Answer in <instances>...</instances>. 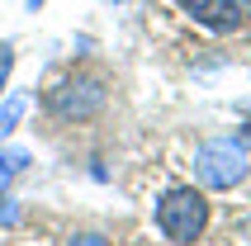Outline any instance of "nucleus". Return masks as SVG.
Returning <instances> with one entry per match:
<instances>
[{
  "instance_id": "20e7f679",
  "label": "nucleus",
  "mask_w": 251,
  "mask_h": 246,
  "mask_svg": "<svg viewBox=\"0 0 251 246\" xmlns=\"http://www.w3.org/2000/svg\"><path fill=\"white\" fill-rule=\"evenodd\" d=\"M176 5H180V14H190L209 33H237L242 19H247L237 0H176Z\"/></svg>"
},
{
  "instance_id": "9d476101",
  "label": "nucleus",
  "mask_w": 251,
  "mask_h": 246,
  "mask_svg": "<svg viewBox=\"0 0 251 246\" xmlns=\"http://www.w3.org/2000/svg\"><path fill=\"white\" fill-rule=\"evenodd\" d=\"M242 147H251V123H247V128H242Z\"/></svg>"
},
{
  "instance_id": "6e6552de",
  "label": "nucleus",
  "mask_w": 251,
  "mask_h": 246,
  "mask_svg": "<svg viewBox=\"0 0 251 246\" xmlns=\"http://www.w3.org/2000/svg\"><path fill=\"white\" fill-rule=\"evenodd\" d=\"M10 76H14V43L0 38V99H5V90H10Z\"/></svg>"
},
{
  "instance_id": "f257e3e1",
  "label": "nucleus",
  "mask_w": 251,
  "mask_h": 246,
  "mask_svg": "<svg viewBox=\"0 0 251 246\" xmlns=\"http://www.w3.org/2000/svg\"><path fill=\"white\" fill-rule=\"evenodd\" d=\"M109 104V81L90 67H76L67 76H57L48 90H43V109L52 114L57 123H90L104 114Z\"/></svg>"
},
{
  "instance_id": "f03ea898",
  "label": "nucleus",
  "mask_w": 251,
  "mask_h": 246,
  "mask_svg": "<svg viewBox=\"0 0 251 246\" xmlns=\"http://www.w3.org/2000/svg\"><path fill=\"white\" fill-rule=\"evenodd\" d=\"M152 222L171 246H190L209 232V199H204L199 185H176V190H166L156 199Z\"/></svg>"
},
{
  "instance_id": "39448f33",
  "label": "nucleus",
  "mask_w": 251,
  "mask_h": 246,
  "mask_svg": "<svg viewBox=\"0 0 251 246\" xmlns=\"http://www.w3.org/2000/svg\"><path fill=\"white\" fill-rule=\"evenodd\" d=\"M28 166H33V156H28L24 147H5V142H0V194H10V185L24 175Z\"/></svg>"
},
{
  "instance_id": "423d86ee",
  "label": "nucleus",
  "mask_w": 251,
  "mask_h": 246,
  "mask_svg": "<svg viewBox=\"0 0 251 246\" xmlns=\"http://www.w3.org/2000/svg\"><path fill=\"white\" fill-rule=\"evenodd\" d=\"M24 114H28V95H5L0 99V142L14 137V128L24 123Z\"/></svg>"
},
{
  "instance_id": "0eeeda50",
  "label": "nucleus",
  "mask_w": 251,
  "mask_h": 246,
  "mask_svg": "<svg viewBox=\"0 0 251 246\" xmlns=\"http://www.w3.org/2000/svg\"><path fill=\"white\" fill-rule=\"evenodd\" d=\"M19 222H24V204L10 199V194H0V232H10V227H19Z\"/></svg>"
},
{
  "instance_id": "9b49d317",
  "label": "nucleus",
  "mask_w": 251,
  "mask_h": 246,
  "mask_svg": "<svg viewBox=\"0 0 251 246\" xmlns=\"http://www.w3.org/2000/svg\"><path fill=\"white\" fill-rule=\"evenodd\" d=\"M38 5H43V0H28V10H38Z\"/></svg>"
},
{
  "instance_id": "1a4fd4ad",
  "label": "nucleus",
  "mask_w": 251,
  "mask_h": 246,
  "mask_svg": "<svg viewBox=\"0 0 251 246\" xmlns=\"http://www.w3.org/2000/svg\"><path fill=\"white\" fill-rule=\"evenodd\" d=\"M67 246H109V242H104L100 232H71V237H67Z\"/></svg>"
},
{
  "instance_id": "7ed1b4c3",
  "label": "nucleus",
  "mask_w": 251,
  "mask_h": 246,
  "mask_svg": "<svg viewBox=\"0 0 251 246\" xmlns=\"http://www.w3.org/2000/svg\"><path fill=\"white\" fill-rule=\"evenodd\" d=\"M190 166H195L199 190H237L242 180H247V171H251L242 142H227V137H209V142L195 151Z\"/></svg>"
}]
</instances>
